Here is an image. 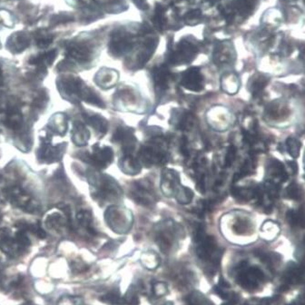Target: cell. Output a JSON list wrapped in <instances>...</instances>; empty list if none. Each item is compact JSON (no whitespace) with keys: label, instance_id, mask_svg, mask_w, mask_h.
Wrapping results in <instances>:
<instances>
[{"label":"cell","instance_id":"cell-1","mask_svg":"<svg viewBox=\"0 0 305 305\" xmlns=\"http://www.w3.org/2000/svg\"><path fill=\"white\" fill-rule=\"evenodd\" d=\"M195 254L203 269L209 273H214L219 267L223 250L213 236H208L202 226H196L193 232Z\"/></svg>","mask_w":305,"mask_h":305},{"label":"cell","instance_id":"cell-2","mask_svg":"<svg viewBox=\"0 0 305 305\" xmlns=\"http://www.w3.org/2000/svg\"><path fill=\"white\" fill-rule=\"evenodd\" d=\"M94 175L95 176L89 178V183L95 190L93 197L97 202L100 203H111L118 201L122 197L121 188L113 178L107 176H97L98 174L97 173Z\"/></svg>","mask_w":305,"mask_h":305},{"label":"cell","instance_id":"cell-3","mask_svg":"<svg viewBox=\"0 0 305 305\" xmlns=\"http://www.w3.org/2000/svg\"><path fill=\"white\" fill-rule=\"evenodd\" d=\"M183 233L181 226L176 225L171 220L166 221L158 226V229L155 232V242L162 252L169 253L177 246Z\"/></svg>","mask_w":305,"mask_h":305},{"label":"cell","instance_id":"cell-4","mask_svg":"<svg viewBox=\"0 0 305 305\" xmlns=\"http://www.w3.org/2000/svg\"><path fill=\"white\" fill-rule=\"evenodd\" d=\"M167 153L164 148V144L160 139H155L149 144L144 145L139 152L141 165L147 168L154 166H162L167 162Z\"/></svg>","mask_w":305,"mask_h":305},{"label":"cell","instance_id":"cell-5","mask_svg":"<svg viewBox=\"0 0 305 305\" xmlns=\"http://www.w3.org/2000/svg\"><path fill=\"white\" fill-rule=\"evenodd\" d=\"M105 216L108 226L118 234L127 232L132 226L133 217L128 210L112 206L108 208Z\"/></svg>","mask_w":305,"mask_h":305},{"label":"cell","instance_id":"cell-6","mask_svg":"<svg viewBox=\"0 0 305 305\" xmlns=\"http://www.w3.org/2000/svg\"><path fill=\"white\" fill-rule=\"evenodd\" d=\"M262 271L258 268L246 267L245 264H242L239 272L237 273L236 281L239 285L247 291H254L262 284L263 280Z\"/></svg>","mask_w":305,"mask_h":305},{"label":"cell","instance_id":"cell-7","mask_svg":"<svg viewBox=\"0 0 305 305\" xmlns=\"http://www.w3.org/2000/svg\"><path fill=\"white\" fill-rule=\"evenodd\" d=\"M197 55V48L193 43L184 40L170 52L169 63L175 65L187 64L193 61Z\"/></svg>","mask_w":305,"mask_h":305},{"label":"cell","instance_id":"cell-8","mask_svg":"<svg viewBox=\"0 0 305 305\" xmlns=\"http://www.w3.org/2000/svg\"><path fill=\"white\" fill-rule=\"evenodd\" d=\"M129 194L135 203L145 206H151L156 201V196L153 187L147 182L136 181L132 183L129 190Z\"/></svg>","mask_w":305,"mask_h":305},{"label":"cell","instance_id":"cell-9","mask_svg":"<svg viewBox=\"0 0 305 305\" xmlns=\"http://www.w3.org/2000/svg\"><path fill=\"white\" fill-rule=\"evenodd\" d=\"M183 188L180 183V177L177 172L166 169L162 173L161 189L167 197H176Z\"/></svg>","mask_w":305,"mask_h":305},{"label":"cell","instance_id":"cell-10","mask_svg":"<svg viewBox=\"0 0 305 305\" xmlns=\"http://www.w3.org/2000/svg\"><path fill=\"white\" fill-rule=\"evenodd\" d=\"M86 159L92 166L98 169L107 168L114 160V152L109 146H103L97 144L93 146V153L86 155Z\"/></svg>","mask_w":305,"mask_h":305},{"label":"cell","instance_id":"cell-11","mask_svg":"<svg viewBox=\"0 0 305 305\" xmlns=\"http://www.w3.org/2000/svg\"><path fill=\"white\" fill-rule=\"evenodd\" d=\"M112 140L122 146L123 155L133 154L137 144L133 129L127 126H119L114 133Z\"/></svg>","mask_w":305,"mask_h":305},{"label":"cell","instance_id":"cell-12","mask_svg":"<svg viewBox=\"0 0 305 305\" xmlns=\"http://www.w3.org/2000/svg\"><path fill=\"white\" fill-rule=\"evenodd\" d=\"M181 85L185 89L201 92L204 87V78L199 67H190L183 73Z\"/></svg>","mask_w":305,"mask_h":305},{"label":"cell","instance_id":"cell-13","mask_svg":"<svg viewBox=\"0 0 305 305\" xmlns=\"http://www.w3.org/2000/svg\"><path fill=\"white\" fill-rule=\"evenodd\" d=\"M153 80L155 84V91L158 95H162L167 90L169 83L171 82V73L164 66L157 67L153 72Z\"/></svg>","mask_w":305,"mask_h":305},{"label":"cell","instance_id":"cell-14","mask_svg":"<svg viewBox=\"0 0 305 305\" xmlns=\"http://www.w3.org/2000/svg\"><path fill=\"white\" fill-rule=\"evenodd\" d=\"M235 50L230 43H223L214 50V60L215 64L219 65H227L235 60Z\"/></svg>","mask_w":305,"mask_h":305},{"label":"cell","instance_id":"cell-15","mask_svg":"<svg viewBox=\"0 0 305 305\" xmlns=\"http://www.w3.org/2000/svg\"><path fill=\"white\" fill-rule=\"evenodd\" d=\"M118 77L119 75L118 71L104 67L98 71V73L95 76V81L98 86H101L102 88L108 89L117 84Z\"/></svg>","mask_w":305,"mask_h":305},{"label":"cell","instance_id":"cell-16","mask_svg":"<svg viewBox=\"0 0 305 305\" xmlns=\"http://www.w3.org/2000/svg\"><path fill=\"white\" fill-rule=\"evenodd\" d=\"M29 46V38L25 32L13 34L6 41V49L13 53H20Z\"/></svg>","mask_w":305,"mask_h":305},{"label":"cell","instance_id":"cell-17","mask_svg":"<svg viewBox=\"0 0 305 305\" xmlns=\"http://www.w3.org/2000/svg\"><path fill=\"white\" fill-rule=\"evenodd\" d=\"M119 167L121 171L127 176H135L141 171L142 165L140 161L135 158L133 154L123 155L119 160Z\"/></svg>","mask_w":305,"mask_h":305},{"label":"cell","instance_id":"cell-18","mask_svg":"<svg viewBox=\"0 0 305 305\" xmlns=\"http://www.w3.org/2000/svg\"><path fill=\"white\" fill-rule=\"evenodd\" d=\"M67 54L71 59H75L82 64L88 63L92 59L91 49L84 45L74 44L70 46L67 49Z\"/></svg>","mask_w":305,"mask_h":305},{"label":"cell","instance_id":"cell-19","mask_svg":"<svg viewBox=\"0 0 305 305\" xmlns=\"http://www.w3.org/2000/svg\"><path fill=\"white\" fill-rule=\"evenodd\" d=\"M90 133L84 123L75 122L72 130V141L77 146H84L88 143Z\"/></svg>","mask_w":305,"mask_h":305},{"label":"cell","instance_id":"cell-20","mask_svg":"<svg viewBox=\"0 0 305 305\" xmlns=\"http://www.w3.org/2000/svg\"><path fill=\"white\" fill-rule=\"evenodd\" d=\"M221 86L225 93L229 95H234L239 89L240 81L236 74L228 73L223 75L221 79Z\"/></svg>","mask_w":305,"mask_h":305},{"label":"cell","instance_id":"cell-21","mask_svg":"<svg viewBox=\"0 0 305 305\" xmlns=\"http://www.w3.org/2000/svg\"><path fill=\"white\" fill-rule=\"evenodd\" d=\"M86 122L96 130V132L100 136L107 134V130L109 127V123L106 118H103L99 115H94V116L87 117Z\"/></svg>","mask_w":305,"mask_h":305},{"label":"cell","instance_id":"cell-22","mask_svg":"<svg viewBox=\"0 0 305 305\" xmlns=\"http://www.w3.org/2000/svg\"><path fill=\"white\" fill-rule=\"evenodd\" d=\"M76 219H77L78 225L86 230L88 236H97V232L95 231L92 225H93V219H92L91 213L89 211H86V210L80 211L76 215Z\"/></svg>","mask_w":305,"mask_h":305},{"label":"cell","instance_id":"cell-23","mask_svg":"<svg viewBox=\"0 0 305 305\" xmlns=\"http://www.w3.org/2000/svg\"><path fill=\"white\" fill-rule=\"evenodd\" d=\"M65 147H66V145L45 147L42 151V153H40V154L42 155V158L44 160H46L49 163H53V162L59 161V159L62 158Z\"/></svg>","mask_w":305,"mask_h":305},{"label":"cell","instance_id":"cell-24","mask_svg":"<svg viewBox=\"0 0 305 305\" xmlns=\"http://www.w3.org/2000/svg\"><path fill=\"white\" fill-rule=\"evenodd\" d=\"M49 127L53 130V132L60 135H64L66 132L67 123H66V118L63 114H56L53 118L50 119Z\"/></svg>","mask_w":305,"mask_h":305},{"label":"cell","instance_id":"cell-25","mask_svg":"<svg viewBox=\"0 0 305 305\" xmlns=\"http://www.w3.org/2000/svg\"><path fill=\"white\" fill-rule=\"evenodd\" d=\"M22 122H23V118H22L21 113L18 110H13L6 117L5 124L9 128L17 130L21 127Z\"/></svg>","mask_w":305,"mask_h":305},{"label":"cell","instance_id":"cell-26","mask_svg":"<svg viewBox=\"0 0 305 305\" xmlns=\"http://www.w3.org/2000/svg\"><path fill=\"white\" fill-rule=\"evenodd\" d=\"M268 80L263 75H253V77L249 81V90L252 92V94H257L258 92L261 91L264 86H266Z\"/></svg>","mask_w":305,"mask_h":305},{"label":"cell","instance_id":"cell-27","mask_svg":"<svg viewBox=\"0 0 305 305\" xmlns=\"http://www.w3.org/2000/svg\"><path fill=\"white\" fill-rule=\"evenodd\" d=\"M101 301L110 305H127L124 297H122L118 292H111L106 295L102 296Z\"/></svg>","mask_w":305,"mask_h":305},{"label":"cell","instance_id":"cell-28","mask_svg":"<svg viewBox=\"0 0 305 305\" xmlns=\"http://www.w3.org/2000/svg\"><path fill=\"white\" fill-rule=\"evenodd\" d=\"M185 305H213L204 295L200 292H193L188 296Z\"/></svg>","mask_w":305,"mask_h":305},{"label":"cell","instance_id":"cell-29","mask_svg":"<svg viewBox=\"0 0 305 305\" xmlns=\"http://www.w3.org/2000/svg\"><path fill=\"white\" fill-rule=\"evenodd\" d=\"M193 198V192L190 188L183 186L182 191L176 196L177 202L182 204H187L192 202Z\"/></svg>","mask_w":305,"mask_h":305},{"label":"cell","instance_id":"cell-30","mask_svg":"<svg viewBox=\"0 0 305 305\" xmlns=\"http://www.w3.org/2000/svg\"><path fill=\"white\" fill-rule=\"evenodd\" d=\"M143 264L149 269L156 267L158 264V258L154 252H146L142 257Z\"/></svg>","mask_w":305,"mask_h":305},{"label":"cell","instance_id":"cell-31","mask_svg":"<svg viewBox=\"0 0 305 305\" xmlns=\"http://www.w3.org/2000/svg\"><path fill=\"white\" fill-rule=\"evenodd\" d=\"M286 146H287V149H288L290 155H292L293 157L295 158V157L299 156L301 144L298 140L290 137L289 139L287 140V142H286Z\"/></svg>","mask_w":305,"mask_h":305},{"label":"cell","instance_id":"cell-32","mask_svg":"<svg viewBox=\"0 0 305 305\" xmlns=\"http://www.w3.org/2000/svg\"><path fill=\"white\" fill-rule=\"evenodd\" d=\"M0 19L1 24H3L5 27H12L14 26L13 16L8 11L0 10Z\"/></svg>","mask_w":305,"mask_h":305},{"label":"cell","instance_id":"cell-33","mask_svg":"<svg viewBox=\"0 0 305 305\" xmlns=\"http://www.w3.org/2000/svg\"><path fill=\"white\" fill-rule=\"evenodd\" d=\"M236 148L235 146L231 145L230 147L227 150V154L225 155V167H229L231 165L234 163V161L236 159Z\"/></svg>","mask_w":305,"mask_h":305},{"label":"cell","instance_id":"cell-34","mask_svg":"<svg viewBox=\"0 0 305 305\" xmlns=\"http://www.w3.org/2000/svg\"><path fill=\"white\" fill-rule=\"evenodd\" d=\"M288 193H289V195L292 198L300 199L302 197V195H303V191L301 190L300 188L298 187V185L292 184L288 188Z\"/></svg>","mask_w":305,"mask_h":305},{"label":"cell","instance_id":"cell-35","mask_svg":"<svg viewBox=\"0 0 305 305\" xmlns=\"http://www.w3.org/2000/svg\"><path fill=\"white\" fill-rule=\"evenodd\" d=\"M154 293L156 296H163L167 293V287L164 283H157L154 285Z\"/></svg>","mask_w":305,"mask_h":305},{"label":"cell","instance_id":"cell-36","mask_svg":"<svg viewBox=\"0 0 305 305\" xmlns=\"http://www.w3.org/2000/svg\"><path fill=\"white\" fill-rule=\"evenodd\" d=\"M52 42V38L49 36H41L38 38V46L40 49H46Z\"/></svg>","mask_w":305,"mask_h":305},{"label":"cell","instance_id":"cell-37","mask_svg":"<svg viewBox=\"0 0 305 305\" xmlns=\"http://www.w3.org/2000/svg\"><path fill=\"white\" fill-rule=\"evenodd\" d=\"M3 83H4V76H3V71L0 66V86H2Z\"/></svg>","mask_w":305,"mask_h":305},{"label":"cell","instance_id":"cell-38","mask_svg":"<svg viewBox=\"0 0 305 305\" xmlns=\"http://www.w3.org/2000/svg\"></svg>","mask_w":305,"mask_h":305}]
</instances>
